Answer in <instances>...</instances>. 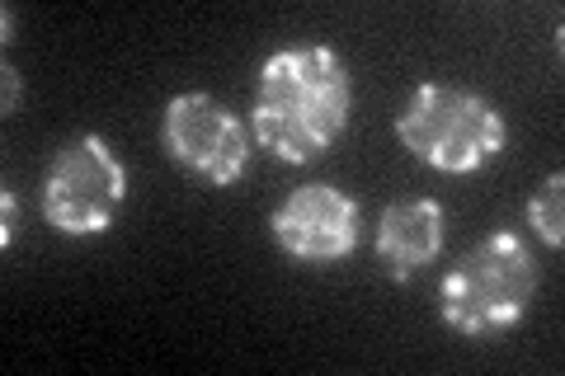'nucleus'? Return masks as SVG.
<instances>
[{"mask_svg": "<svg viewBox=\"0 0 565 376\" xmlns=\"http://www.w3.org/2000/svg\"><path fill=\"white\" fill-rule=\"evenodd\" d=\"M353 114L349 62L326 43H297L264 57L250 99L255 147L282 165H316L344 137Z\"/></svg>", "mask_w": 565, "mask_h": 376, "instance_id": "nucleus-1", "label": "nucleus"}, {"mask_svg": "<svg viewBox=\"0 0 565 376\" xmlns=\"http://www.w3.org/2000/svg\"><path fill=\"white\" fill-rule=\"evenodd\" d=\"M448 240V212L438 198H396L382 207L373 230V255L392 282H411L434 268Z\"/></svg>", "mask_w": 565, "mask_h": 376, "instance_id": "nucleus-7", "label": "nucleus"}, {"mask_svg": "<svg viewBox=\"0 0 565 376\" xmlns=\"http://www.w3.org/2000/svg\"><path fill=\"white\" fill-rule=\"evenodd\" d=\"M0 76H6V99H0V109L14 114V99H20V71L6 62V66H0Z\"/></svg>", "mask_w": 565, "mask_h": 376, "instance_id": "nucleus-9", "label": "nucleus"}, {"mask_svg": "<svg viewBox=\"0 0 565 376\" xmlns=\"http://www.w3.org/2000/svg\"><path fill=\"white\" fill-rule=\"evenodd\" d=\"M274 245L292 264H340L363 240V207L334 184H297L269 217Z\"/></svg>", "mask_w": 565, "mask_h": 376, "instance_id": "nucleus-6", "label": "nucleus"}, {"mask_svg": "<svg viewBox=\"0 0 565 376\" xmlns=\"http://www.w3.org/2000/svg\"><path fill=\"white\" fill-rule=\"evenodd\" d=\"M0 207H6V226H0V245H14V230H20V226H14V193L6 189V193H0Z\"/></svg>", "mask_w": 565, "mask_h": 376, "instance_id": "nucleus-10", "label": "nucleus"}, {"mask_svg": "<svg viewBox=\"0 0 565 376\" xmlns=\"http://www.w3.org/2000/svg\"><path fill=\"white\" fill-rule=\"evenodd\" d=\"M396 141L438 174H481L504 155V114L486 95L448 80H424L396 114Z\"/></svg>", "mask_w": 565, "mask_h": 376, "instance_id": "nucleus-3", "label": "nucleus"}, {"mask_svg": "<svg viewBox=\"0 0 565 376\" xmlns=\"http://www.w3.org/2000/svg\"><path fill=\"white\" fill-rule=\"evenodd\" d=\"M527 226L537 230V240L546 249H561L565 245V174H546L537 193L527 198Z\"/></svg>", "mask_w": 565, "mask_h": 376, "instance_id": "nucleus-8", "label": "nucleus"}, {"mask_svg": "<svg viewBox=\"0 0 565 376\" xmlns=\"http://www.w3.org/2000/svg\"><path fill=\"white\" fill-rule=\"evenodd\" d=\"M537 282V255L519 230H490L438 282V315L467 339L509 334L533 311Z\"/></svg>", "mask_w": 565, "mask_h": 376, "instance_id": "nucleus-2", "label": "nucleus"}, {"mask_svg": "<svg viewBox=\"0 0 565 376\" xmlns=\"http://www.w3.org/2000/svg\"><path fill=\"white\" fill-rule=\"evenodd\" d=\"M128 203V170H122L109 137L76 132L52 151L43 170V222L66 240H95L114 230Z\"/></svg>", "mask_w": 565, "mask_h": 376, "instance_id": "nucleus-4", "label": "nucleus"}, {"mask_svg": "<svg viewBox=\"0 0 565 376\" xmlns=\"http://www.w3.org/2000/svg\"><path fill=\"white\" fill-rule=\"evenodd\" d=\"M161 147L184 174L203 179L212 189H226L250 170L255 132L232 104H222L207 89H184L161 109Z\"/></svg>", "mask_w": 565, "mask_h": 376, "instance_id": "nucleus-5", "label": "nucleus"}]
</instances>
